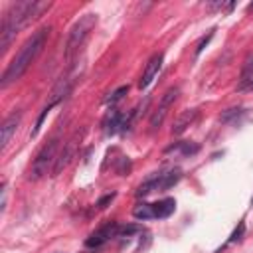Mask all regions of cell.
Listing matches in <instances>:
<instances>
[{
	"instance_id": "obj_1",
	"label": "cell",
	"mask_w": 253,
	"mask_h": 253,
	"mask_svg": "<svg viewBox=\"0 0 253 253\" xmlns=\"http://www.w3.org/2000/svg\"><path fill=\"white\" fill-rule=\"evenodd\" d=\"M49 8H51L49 0H26L12 4L0 26V51H6L12 40L16 38V34L24 30L30 22L38 20Z\"/></svg>"
},
{
	"instance_id": "obj_2",
	"label": "cell",
	"mask_w": 253,
	"mask_h": 253,
	"mask_svg": "<svg viewBox=\"0 0 253 253\" xmlns=\"http://www.w3.org/2000/svg\"><path fill=\"white\" fill-rule=\"evenodd\" d=\"M49 36V28H40L36 34H32V38L20 47V51L14 55V59L8 63L4 75H2V81H0V87L6 89L10 83L18 81L26 69L32 65V61L38 57V53L42 51V47L45 45V40Z\"/></svg>"
},
{
	"instance_id": "obj_3",
	"label": "cell",
	"mask_w": 253,
	"mask_h": 253,
	"mask_svg": "<svg viewBox=\"0 0 253 253\" xmlns=\"http://www.w3.org/2000/svg\"><path fill=\"white\" fill-rule=\"evenodd\" d=\"M95 24H97V16L95 14H85V16H81L75 24H73V28H71V32H69V38H67V43H65V59L69 61V59H73V55L79 51V47L85 43V40H87V36L91 34V30L95 28Z\"/></svg>"
},
{
	"instance_id": "obj_4",
	"label": "cell",
	"mask_w": 253,
	"mask_h": 253,
	"mask_svg": "<svg viewBox=\"0 0 253 253\" xmlns=\"http://www.w3.org/2000/svg\"><path fill=\"white\" fill-rule=\"evenodd\" d=\"M57 146H59L57 138H51L47 144L42 146V150L36 154V158L32 162L30 180H42L43 176L53 172V166H55V160H57Z\"/></svg>"
},
{
	"instance_id": "obj_5",
	"label": "cell",
	"mask_w": 253,
	"mask_h": 253,
	"mask_svg": "<svg viewBox=\"0 0 253 253\" xmlns=\"http://www.w3.org/2000/svg\"><path fill=\"white\" fill-rule=\"evenodd\" d=\"M178 93H180V89H178V87H170V89L162 95L158 109H156V111L152 113V117H150V130L160 128V125L164 123V119H166V115H168V109H170V107H172V103L176 101Z\"/></svg>"
},
{
	"instance_id": "obj_6",
	"label": "cell",
	"mask_w": 253,
	"mask_h": 253,
	"mask_svg": "<svg viewBox=\"0 0 253 253\" xmlns=\"http://www.w3.org/2000/svg\"><path fill=\"white\" fill-rule=\"evenodd\" d=\"M75 148H77V134L75 136H71L65 144H63V148H61V152L57 154V160H55V166H53V176H57V174H61L67 166H69V162H71V158L75 156Z\"/></svg>"
},
{
	"instance_id": "obj_7",
	"label": "cell",
	"mask_w": 253,
	"mask_h": 253,
	"mask_svg": "<svg viewBox=\"0 0 253 253\" xmlns=\"http://www.w3.org/2000/svg\"><path fill=\"white\" fill-rule=\"evenodd\" d=\"M20 121H22V113H20V111L10 113V115L2 121V126H0V148H6V146H8L12 134L16 132V128H18V125H20Z\"/></svg>"
},
{
	"instance_id": "obj_8",
	"label": "cell",
	"mask_w": 253,
	"mask_h": 253,
	"mask_svg": "<svg viewBox=\"0 0 253 253\" xmlns=\"http://www.w3.org/2000/svg\"><path fill=\"white\" fill-rule=\"evenodd\" d=\"M115 235H119V225H117L115 221H111V223L103 225L101 229H97L95 233H91V235L87 237L85 245H87V247H101L103 243H107V241H109L111 237H115Z\"/></svg>"
},
{
	"instance_id": "obj_9",
	"label": "cell",
	"mask_w": 253,
	"mask_h": 253,
	"mask_svg": "<svg viewBox=\"0 0 253 253\" xmlns=\"http://www.w3.org/2000/svg\"><path fill=\"white\" fill-rule=\"evenodd\" d=\"M162 53H154L150 59H148V63H146V67H144V73H142V77H140V81H138V87L140 89H146L150 83H152V79L158 75V71H160V67H162Z\"/></svg>"
},
{
	"instance_id": "obj_10",
	"label": "cell",
	"mask_w": 253,
	"mask_h": 253,
	"mask_svg": "<svg viewBox=\"0 0 253 253\" xmlns=\"http://www.w3.org/2000/svg\"><path fill=\"white\" fill-rule=\"evenodd\" d=\"M196 119H198V109H188V111H184V113L174 121L172 134H182L190 125H194Z\"/></svg>"
},
{
	"instance_id": "obj_11",
	"label": "cell",
	"mask_w": 253,
	"mask_h": 253,
	"mask_svg": "<svg viewBox=\"0 0 253 253\" xmlns=\"http://www.w3.org/2000/svg\"><path fill=\"white\" fill-rule=\"evenodd\" d=\"M103 126H105V132L107 134H115L117 130H119V126H123V117H121V113L119 111H109L107 113V117H105V121H103Z\"/></svg>"
},
{
	"instance_id": "obj_12",
	"label": "cell",
	"mask_w": 253,
	"mask_h": 253,
	"mask_svg": "<svg viewBox=\"0 0 253 253\" xmlns=\"http://www.w3.org/2000/svg\"><path fill=\"white\" fill-rule=\"evenodd\" d=\"M152 210H154V217H168L176 210V202L172 198H166V200L152 204Z\"/></svg>"
},
{
	"instance_id": "obj_13",
	"label": "cell",
	"mask_w": 253,
	"mask_h": 253,
	"mask_svg": "<svg viewBox=\"0 0 253 253\" xmlns=\"http://www.w3.org/2000/svg\"><path fill=\"white\" fill-rule=\"evenodd\" d=\"M182 178V172H180V168H174V170H170V172H166V174H160V184H158V190H168L170 186H174L178 180Z\"/></svg>"
},
{
	"instance_id": "obj_14",
	"label": "cell",
	"mask_w": 253,
	"mask_h": 253,
	"mask_svg": "<svg viewBox=\"0 0 253 253\" xmlns=\"http://www.w3.org/2000/svg\"><path fill=\"white\" fill-rule=\"evenodd\" d=\"M158 184H160V174H158V176H152V178H148L144 184H140L138 190H136V196H138V198H144V196L150 194L152 190H158Z\"/></svg>"
},
{
	"instance_id": "obj_15",
	"label": "cell",
	"mask_w": 253,
	"mask_h": 253,
	"mask_svg": "<svg viewBox=\"0 0 253 253\" xmlns=\"http://www.w3.org/2000/svg\"><path fill=\"white\" fill-rule=\"evenodd\" d=\"M251 79H253V53H249L247 59H245V63H243V69H241V87H245Z\"/></svg>"
},
{
	"instance_id": "obj_16",
	"label": "cell",
	"mask_w": 253,
	"mask_h": 253,
	"mask_svg": "<svg viewBox=\"0 0 253 253\" xmlns=\"http://www.w3.org/2000/svg\"><path fill=\"white\" fill-rule=\"evenodd\" d=\"M134 217L136 219H150V217H154V210H152V204H138L136 208H134Z\"/></svg>"
},
{
	"instance_id": "obj_17",
	"label": "cell",
	"mask_w": 253,
	"mask_h": 253,
	"mask_svg": "<svg viewBox=\"0 0 253 253\" xmlns=\"http://www.w3.org/2000/svg\"><path fill=\"white\" fill-rule=\"evenodd\" d=\"M126 93H128V87H126V85H123V87H119L117 91H113V93L107 97V103L115 105V103H117V101H121V99H123Z\"/></svg>"
},
{
	"instance_id": "obj_18",
	"label": "cell",
	"mask_w": 253,
	"mask_h": 253,
	"mask_svg": "<svg viewBox=\"0 0 253 253\" xmlns=\"http://www.w3.org/2000/svg\"><path fill=\"white\" fill-rule=\"evenodd\" d=\"M49 111H51V107H49V105H47V107H43L42 115H40V117H38V121H36V126H34V130H32V136H36V134H38V130L42 128V123H43V119L47 117V113H49Z\"/></svg>"
},
{
	"instance_id": "obj_19",
	"label": "cell",
	"mask_w": 253,
	"mask_h": 253,
	"mask_svg": "<svg viewBox=\"0 0 253 253\" xmlns=\"http://www.w3.org/2000/svg\"><path fill=\"white\" fill-rule=\"evenodd\" d=\"M239 115H241V109H227V111L221 115V121H223V123H229L233 117H239Z\"/></svg>"
},
{
	"instance_id": "obj_20",
	"label": "cell",
	"mask_w": 253,
	"mask_h": 253,
	"mask_svg": "<svg viewBox=\"0 0 253 253\" xmlns=\"http://www.w3.org/2000/svg\"><path fill=\"white\" fill-rule=\"evenodd\" d=\"M243 231H245V223L241 221V223L237 225V229H235V231L231 233V237H229V241H231V243H233V241H239V239H241V235H243Z\"/></svg>"
},
{
	"instance_id": "obj_21",
	"label": "cell",
	"mask_w": 253,
	"mask_h": 253,
	"mask_svg": "<svg viewBox=\"0 0 253 253\" xmlns=\"http://www.w3.org/2000/svg\"><path fill=\"white\" fill-rule=\"evenodd\" d=\"M113 198H115V194H107V196H103V198L97 202V208H101V210H103V208H107V204H111V202H113Z\"/></svg>"
},
{
	"instance_id": "obj_22",
	"label": "cell",
	"mask_w": 253,
	"mask_h": 253,
	"mask_svg": "<svg viewBox=\"0 0 253 253\" xmlns=\"http://www.w3.org/2000/svg\"><path fill=\"white\" fill-rule=\"evenodd\" d=\"M138 227L136 225H126V227H121L119 229V235H130V233H134Z\"/></svg>"
},
{
	"instance_id": "obj_23",
	"label": "cell",
	"mask_w": 253,
	"mask_h": 253,
	"mask_svg": "<svg viewBox=\"0 0 253 253\" xmlns=\"http://www.w3.org/2000/svg\"><path fill=\"white\" fill-rule=\"evenodd\" d=\"M6 210V184H2V198H0V211Z\"/></svg>"
},
{
	"instance_id": "obj_24",
	"label": "cell",
	"mask_w": 253,
	"mask_h": 253,
	"mask_svg": "<svg viewBox=\"0 0 253 253\" xmlns=\"http://www.w3.org/2000/svg\"><path fill=\"white\" fill-rule=\"evenodd\" d=\"M210 38H211V34H208V36H206V38H204V40L200 42V45H198V49H196V53H200V51H202V49L206 47V43L210 42Z\"/></svg>"
},
{
	"instance_id": "obj_25",
	"label": "cell",
	"mask_w": 253,
	"mask_h": 253,
	"mask_svg": "<svg viewBox=\"0 0 253 253\" xmlns=\"http://www.w3.org/2000/svg\"><path fill=\"white\" fill-rule=\"evenodd\" d=\"M251 202H253V200H251Z\"/></svg>"
}]
</instances>
